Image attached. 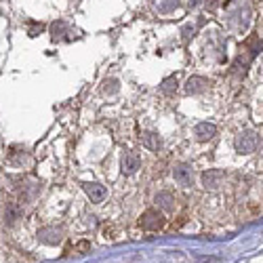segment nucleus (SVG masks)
<instances>
[{"mask_svg":"<svg viewBox=\"0 0 263 263\" xmlns=\"http://www.w3.org/2000/svg\"><path fill=\"white\" fill-rule=\"evenodd\" d=\"M179 0H152V7H154V11L166 15V13H173L179 9Z\"/></svg>","mask_w":263,"mask_h":263,"instance_id":"ddd939ff","label":"nucleus"},{"mask_svg":"<svg viewBox=\"0 0 263 263\" xmlns=\"http://www.w3.org/2000/svg\"><path fill=\"white\" fill-rule=\"evenodd\" d=\"M200 5H204V0H190V7L192 9H198Z\"/></svg>","mask_w":263,"mask_h":263,"instance_id":"412c9836","label":"nucleus"},{"mask_svg":"<svg viewBox=\"0 0 263 263\" xmlns=\"http://www.w3.org/2000/svg\"><path fill=\"white\" fill-rule=\"evenodd\" d=\"M141 141L152 152H160L162 149V139L156 133H152V130H145V133H141Z\"/></svg>","mask_w":263,"mask_h":263,"instance_id":"4468645a","label":"nucleus"},{"mask_svg":"<svg viewBox=\"0 0 263 263\" xmlns=\"http://www.w3.org/2000/svg\"><path fill=\"white\" fill-rule=\"evenodd\" d=\"M42 30H45V26H42V24H32V28H30V36H36V34L42 32Z\"/></svg>","mask_w":263,"mask_h":263,"instance_id":"6ab92c4d","label":"nucleus"},{"mask_svg":"<svg viewBox=\"0 0 263 263\" xmlns=\"http://www.w3.org/2000/svg\"><path fill=\"white\" fill-rule=\"evenodd\" d=\"M209 86H211V82H209L206 78H202V76H192V78H187V82H185V93H187V95H200V93L209 91Z\"/></svg>","mask_w":263,"mask_h":263,"instance_id":"6e6552de","label":"nucleus"},{"mask_svg":"<svg viewBox=\"0 0 263 263\" xmlns=\"http://www.w3.org/2000/svg\"><path fill=\"white\" fill-rule=\"evenodd\" d=\"M118 89H120V84H118V80H114V78H109V80L103 82V93H105V95H114V93H118Z\"/></svg>","mask_w":263,"mask_h":263,"instance_id":"f3484780","label":"nucleus"},{"mask_svg":"<svg viewBox=\"0 0 263 263\" xmlns=\"http://www.w3.org/2000/svg\"><path fill=\"white\" fill-rule=\"evenodd\" d=\"M84 192L91 198V202H97V204L103 202L105 196H107V190L103 185H99V183H84Z\"/></svg>","mask_w":263,"mask_h":263,"instance_id":"9d476101","label":"nucleus"},{"mask_svg":"<svg viewBox=\"0 0 263 263\" xmlns=\"http://www.w3.org/2000/svg\"><path fill=\"white\" fill-rule=\"evenodd\" d=\"M217 135V126L213 124V122H198L194 126V137L198 139V141H209V139H213Z\"/></svg>","mask_w":263,"mask_h":263,"instance_id":"1a4fd4ad","label":"nucleus"},{"mask_svg":"<svg viewBox=\"0 0 263 263\" xmlns=\"http://www.w3.org/2000/svg\"><path fill=\"white\" fill-rule=\"evenodd\" d=\"M139 166H141L139 154H137V152H133V149H126L122 154V173L124 175H133V173L139 171Z\"/></svg>","mask_w":263,"mask_h":263,"instance_id":"0eeeda50","label":"nucleus"},{"mask_svg":"<svg viewBox=\"0 0 263 263\" xmlns=\"http://www.w3.org/2000/svg\"><path fill=\"white\" fill-rule=\"evenodd\" d=\"M154 202L158 204V209H162L164 213H173L175 211V196L171 192H158Z\"/></svg>","mask_w":263,"mask_h":263,"instance_id":"9b49d317","label":"nucleus"},{"mask_svg":"<svg viewBox=\"0 0 263 263\" xmlns=\"http://www.w3.org/2000/svg\"><path fill=\"white\" fill-rule=\"evenodd\" d=\"M38 240L40 242H45V245H59L61 240H63V228H57V226H47V228H42L38 230Z\"/></svg>","mask_w":263,"mask_h":263,"instance_id":"20e7f679","label":"nucleus"},{"mask_svg":"<svg viewBox=\"0 0 263 263\" xmlns=\"http://www.w3.org/2000/svg\"><path fill=\"white\" fill-rule=\"evenodd\" d=\"M173 177H175V181H177L179 185L190 187V185L194 183V171H192L190 164H175V168H173Z\"/></svg>","mask_w":263,"mask_h":263,"instance_id":"423d86ee","label":"nucleus"},{"mask_svg":"<svg viewBox=\"0 0 263 263\" xmlns=\"http://www.w3.org/2000/svg\"><path fill=\"white\" fill-rule=\"evenodd\" d=\"M223 179H226V175H223V171H219V168H211V171H206L204 175H202V185H204V190H219L223 185Z\"/></svg>","mask_w":263,"mask_h":263,"instance_id":"39448f33","label":"nucleus"},{"mask_svg":"<svg viewBox=\"0 0 263 263\" xmlns=\"http://www.w3.org/2000/svg\"><path fill=\"white\" fill-rule=\"evenodd\" d=\"M219 3H221V0H204V5H206L209 11H215L219 7Z\"/></svg>","mask_w":263,"mask_h":263,"instance_id":"aec40b11","label":"nucleus"},{"mask_svg":"<svg viewBox=\"0 0 263 263\" xmlns=\"http://www.w3.org/2000/svg\"><path fill=\"white\" fill-rule=\"evenodd\" d=\"M177 76H168V78H164L162 80V84H160V91L164 93V95H175V91H177Z\"/></svg>","mask_w":263,"mask_h":263,"instance_id":"dca6fc26","label":"nucleus"},{"mask_svg":"<svg viewBox=\"0 0 263 263\" xmlns=\"http://www.w3.org/2000/svg\"><path fill=\"white\" fill-rule=\"evenodd\" d=\"M257 145H259V137L253 130H242V133H238L234 139V147L238 154H253Z\"/></svg>","mask_w":263,"mask_h":263,"instance_id":"f03ea898","label":"nucleus"},{"mask_svg":"<svg viewBox=\"0 0 263 263\" xmlns=\"http://www.w3.org/2000/svg\"><path fill=\"white\" fill-rule=\"evenodd\" d=\"M139 223H141V228L147 230V232H156V230L164 228L166 219H164V215H162L160 211H156V209H147V211L141 215Z\"/></svg>","mask_w":263,"mask_h":263,"instance_id":"7ed1b4c3","label":"nucleus"},{"mask_svg":"<svg viewBox=\"0 0 263 263\" xmlns=\"http://www.w3.org/2000/svg\"><path fill=\"white\" fill-rule=\"evenodd\" d=\"M65 34H72V30H70V26L65 24V21H53L51 24V38L53 40H70Z\"/></svg>","mask_w":263,"mask_h":263,"instance_id":"f8f14e48","label":"nucleus"},{"mask_svg":"<svg viewBox=\"0 0 263 263\" xmlns=\"http://www.w3.org/2000/svg\"><path fill=\"white\" fill-rule=\"evenodd\" d=\"M196 30H198V24H196V26H185V28L181 30V34H183V40L187 42V40H190V38L196 34Z\"/></svg>","mask_w":263,"mask_h":263,"instance_id":"a211bd4d","label":"nucleus"},{"mask_svg":"<svg viewBox=\"0 0 263 263\" xmlns=\"http://www.w3.org/2000/svg\"><path fill=\"white\" fill-rule=\"evenodd\" d=\"M21 213H24V209H21V204L19 202H7V206H5V221L9 223V226H13L17 219L21 217Z\"/></svg>","mask_w":263,"mask_h":263,"instance_id":"2eb2a0df","label":"nucleus"},{"mask_svg":"<svg viewBox=\"0 0 263 263\" xmlns=\"http://www.w3.org/2000/svg\"><path fill=\"white\" fill-rule=\"evenodd\" d=\"M226 7V17H228V26L234 32H245L251 24V7L245 0H234V3L223 5Z\"/></svg>","mask_w":263,"mask_h":263,"instance_id":"f257e3e1","label":"nucleus"}]
</instances>
